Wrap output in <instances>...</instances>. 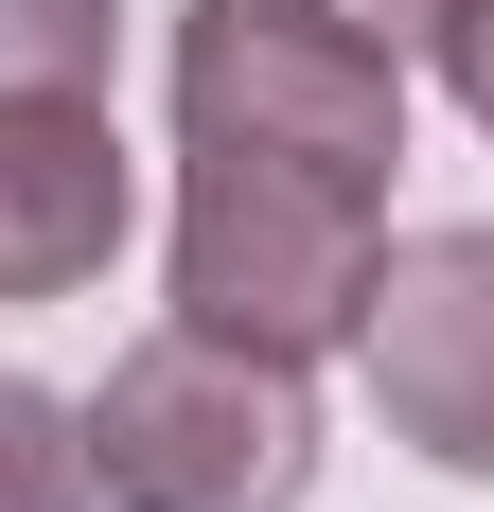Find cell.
I'll return each instance as SVG.
<instances>
[{
	"label": "cell",
	"mask_w": 494,
	"mask_h": 512,
	"mask_svg": "<svg viewBox=\"0 0 494 512\" xmlns=\"http://www.w3.org/2000/svg\"><path fill=\"white\" fill-rule=\"evenodd\" d=\"M353 354H371L389 442H424L442 477H494V230H406L371 265Z\"/></svg>",
	"instance_id": "4"
},
{
	"label": "cell",
	"mask_w": 494,
	"mask_h": 512,
	"mask_svg": "<svg viewBox=\"0 0 494 512\" xmlns=\"http://www.w3.org/2000/svg\"><path fill=\"white\" fill-rule=\"evenodd\" d=\"M106 36H124V0H0V106L106 89Z\"/></svg>",
	"instance_id": "7"
},
{
	"label": "cell",
	"mask_w": 494,
	"mask_h": 512,
	"mask_svg": "<svg viewBox=\"0 0 494 512\" xmlns=\"http://www.w3.org/2000/svg\"><path fill=\"white\" fill-rule=\"evenodd\" d=\"M0 512H106L89 495V407H53L36 371H0Z\"/></svg>",
	"instance_id": "6"
},
{
	"label": "cell",
	"mask_w": 494,
	"mask_h": 512,
	"mask_svg": "<svg viewBox=\"0 0 494 512\" xmlns=\"http://www.w3.org/2000/svg\"><path fill=\"white\" fill-rule=\"evenodd\" d=\"M389 265V177H318V159H177V318L247 354H353Z\"/></svg>",
	"instance_id": "2"
},
{
	"label": "cell",
	"mask_w": 494,
	"mask_h": 512,
	"mask_svg": "<svg viewBox=\"0 0 494 512\" xmlns=\"http://www.w3.org/2000/svg\"><path fill=\"white\" fill-rule=\"evenodd\" d=\"M424 36H442V89L477 106V142H494V0H424Z\"/></svg>",
	"instance_id": "8"
},
{
	"label": "cell",
	"mask_w": 494,
	"mask_h": 512,
	"mask_svg": "<svg viewBox=\"0 0 494 512\" xmlns=\"http://www.w3.org/2000/svg\"><path fill=\"white\" fill-rule=\"evenodd\" d=\"M353 18H389V36H406V18H424V0H353Z\"/></svg>",
	"instance_id": "9"
},
{
	"label": "cell",
	"mask_w": 494,
	"mask_h": 512,
	"mask_svg": "<svg viewBox=\"0 0 494 512\" xmlns=\"http://www.w3.org/2000/svg\"><path fill=\"white\" fill-rule=\"evenodd\" d=\"M177 159H318L389 177L406 159V53L353 0H195L177 18Z\"/></svg>",
	"instance_id": "3"
},
{
	"label": "cell",
	"mask_w": 494,
	"mask_h": 512,
	"mask_svg": "<svg viewBox=\"0 0 494 512\" xmlns=\"http://www.w3.org/2000/svg\"><path fill=\"white\" fill-rule=\"evenodd\" d=\"M124 230H142V177H124L106 89L0 106V301H71V283H106Z\"/></svg>",
	"instance_id": "5"
},
{
	"label": "cell",
	"mask_w": 494,
	"mask_h": 512,
	"mask_svg": "<svg viewBox=\"0 0 494 512\" xmlns=\"http://www.w3.org/2000/svg\"><path fill=\"white\" fill-rule=\"evenodd\" d=\"M89 495L106 512H300L318 495V389H300V354L159 318L89 389Z\"/></svg>",
	"instance_id": "1"
}]
</instances>
